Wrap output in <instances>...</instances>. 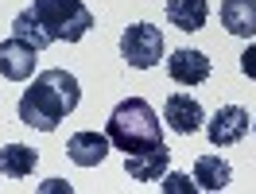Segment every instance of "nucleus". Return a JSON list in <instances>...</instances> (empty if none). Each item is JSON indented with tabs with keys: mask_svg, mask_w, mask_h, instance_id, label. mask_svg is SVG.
Returning a JSON list of instances; mask_svg holds the SVG:
<instances>
[{
	"mask_svg": "<svg viewBox=\"0 0 256 194\" xmlns=\"http://www.w3.org/2000/svg\"><path fill=\"white\" fill-rule=\"evenodd\" d=\"M248 120H252V116L244 113L240 105H222V109L214 113V120L206 124L210 144H214V148H233L237 140H244V132H248Z\"/></svg>",
	"mask_w": 256,
	"mask_h": 194,
	"instance_id": "39448f33",
	"label": "nucleus"
},
{
	"mask_svg": "<svg viewBox=\"0 0 256 194\" xmlns=\"http://www.w3.org/2000/svg\"><path fill=\"white\" fill-rule=\"evenodd\" d=\"M194 182L202 190H225L233 182V167L222 160V156H198L194 160Z\"/></svg>",
	"mask_w": 256,
	"mask_h": 194,
	"instance_id": "ddd939ff",
	"label": "nucleus"
},
{
	"mask_svg": "<svg viewBox=\"0 0 256 194\" xmlns=\"http://www.w3.org/2000/svg\"><path fill=\"white\" fill-rule=\"evenodd\" d=\"M35 163H39V152L28 144H8L4 156H0V175L4 178H28L35 175Z\"/></svg>",
	"mask_w": 256,
	"mask_h": 194,
	"instance_id": "4468645a",
	"label": "nucleus"
},
{
	"mask_svg": "<svg viewBox=\"0 0 256 194\" xmlns=\"http://www.w3.org/2000/svg\"><path fill=\"white\" fill-rule=\"evenodd\" d=\"M12 35H16V39H24V43H32L35 50L50 47V43H47V35L39 32V24L32 20V12H28V8H24V12H20L16 20H12Z\"/></svg>",
	"mask_w": 256,
	"mask_h": 194,
	"instance_id": "2eb2a0df",
	"label": "nucleus"
},
{
	"mask_svg": "<svg viewBox=\"0 0 256 194\" xmlns=\"http://www.w3.org/2000/svg\"><path fill=\"white\" fill-rule=\"evenodd\" d=\"M28 12L47 43H78L94 28V12L86 8V0H32Z\"/></svg>",
	"mask_w": 256,
	"mask_h": 194,
	"instance_id": "7ed1b4c3",
	"label": "nucleus"
},
{
	"mask_svg": "<svg viewBox=\"0 0 256 194\" xmlns=\"http://www.w3.org/2000/svg\"><path fill=\"white\" fill-rule=\"evenodd\" d=\"M163 120H167L171 132H178V136H194V132L206 124V113H202V105H198L190 94H171L167 105H163Z\"/></svg>",
	"mask_w": 256,
	"mask_h": 194,
	"instance_id": "0eeeda50",
	"label": "nucleus"
},
{
	"mask_svg": "<svg viewBox=\"0 0 256 194\" xmlns=\"http://www.w3.org/2000/svg\"><path fill=\"white\" fill-rule=\"evenodd\" d=\"M210 58L202 54V50H175L171 58H167V74H171V82H178V86H202V82L210 78Z\"/></svg>",
	"mask_w": 256,
	"mask_h": 194,
	"instance_id": "1a4fd4ad",
	"label": "nucleus"
},
{
	"mask_svg": "<svg viewBox=\"0 0 256 194\" xmlns=\"http://www.w3.org/2000/svg\"><path fill=\"white\" fill-rule=\"evenodd\" d=\"M109 136L105 132H74L70 140H66V156L74 167H97V163L109 156Z\"/></svg>",
	"mask_w": 256,
	"mask_h": 194,
	"instance_id": "9d476101",
	"label": "nucleus"
},
{
	"mask_svg": "<svg viewBox=\"0 0 256 194\" xmlns=\"http://www.w3.org/2000/svg\"><path fill=\"white\" fill-rule=\"evenodd\" d=\"M240 74L256 82V43H252L248 50H244V54H240Z\"/></svg>",
	"mask_w": 256,
	"mask_h": 194,
	"instance_id": "f3484780",
	"label": "nucleus"
},
{
	"mask_svg": "<svg viewBox=\"0 0 256 194\" xmlns=\"http://www.w3.org/2000/svg\"><path fill=\"white\" fill-rule=\"evenodd\" d=\"M167 20L178 32H202L210 20V0H167Z\"/></svg>",
	"mask_w": 256,
	"mask_h": 194,
	"instance_id": "9b49d317",
	"label": "nucleus"
},
{
	"mask_svg": "<svg viewBox=\"0 0 256 194\" xmlns=\"http://www.w3.org/2000/svg\"><path fill=\"white\" fill-rule=\"evenodd\" d=\"M35 54H39V50H35L32 43L16 39V35L4 39V43H0V74L8 82H28L35 74V62H39Z\"/></svg>",
	"mask_w": 256,
	"mask_h": 194,
	"instance_id": "423d86ee",
	"label": "nucleus"
},
{
	"mask_svg": "<svg viewBox=\"0 0 256 194\" xmlns=\"http://www.w3.org/2000/svg\"><path fill=\"white\" fill-rule=\"evenodd\" d=\"M252 132H256V120H252Z\"/></svg>",
	"mask_w": 256,
	"mask_h": 194,
	"instance_id": "a211bd4d",
	"label": "nucleus"
},
{
	"mask_svg": "<svg viewBox=\"0 0 256 194\" xmlns=\"http://www.w3.org/2000/svg\"><path fill=\"white\" fill-rule=\"evenodd\" d=\"M167 163H171L167 144H156V148H144V152L124 156V171H128V178H136V182H160V175H167Z\"/></svg>",
	"mask_w": 256,
	"mask_h": 194,
	"instance_id": "6e6552de",
	"label": "nucleus"
},
{
	"mask_svg": "<svg viewBox=\"0 0 256 194\" xmlns=\"http://www.w3.org/2000/svg\"><path fill=\"white\" fill-rule=\"evenodd\" d=\"M163 190L167 194H194V182H190V175H167Z\"/></svg>",
	"mask_w": 256,
	"mask_h": 194,
	"instance_id": "dca6fc26",
	"label": "nucleus"
},
{
	"mask_svg": "<svg viewBox=\"0 0 256 194\" xmlns=\"http://www.w3.org/2000/svg\"><path fill=\"white\" fill-rule=\"evenodd\" d=\"M78 101H82V86L70 70H43L32 82V90H24V97H20V120L28 128L54 132L78 109Z\"/></svg>",
	"mask_w": 256,
	"mask_h": 194,
	"instance_id": "f257e3e1",
	"label": "nucleus"
},
{
	"mask_svg": "<svg viewBox=\"0 0 256 194\" xmlns=\"http://www.w3.org/2000/svg\"><path fill=\"white\" fill-rule=\"evenodd\" d=\"M222 24L229 35H256V0H222Z\"/></svg>",
	"mask_w": 256,
	"mask_h": 194,
	"instance_id": "f8f14e48",
	"label": "nucleus"
},
{
	"mask_svg": "<svg viewBox=\"0 0 256 194\" xmlns=\"http://www.w3.org/2000/svg\"><path fill=\"white\" fill-rule=\"evenodd\" d=\"M105 136L116 152H144V148H156L163 144V124H160V113L148 105L144 97H124L116 109L109 113V124H105Z\"/></svg>",
	"mask_w": 256,
	"mask_h": 194,
	"instance_id": "f03ea898",
	"label": "nucleus"
},
{
	"mask_svg": "<svg viewBox=\"0 0 256 194\" xmlns=\"http://www.w3.org/2000/svg\"><path fill=\"white\" fill-rule=\"evenodd\" d=\"M163 32L160 28H152V24H132L124 28L120 35V58L128 66H136V70H152V66H160L163 58Z\"/></svg>",
	"mask_w": 256,
	"mask_h": 194,
	"instance_id": "20e7f679",
	"label": "nucleus"
}]
</instances>
